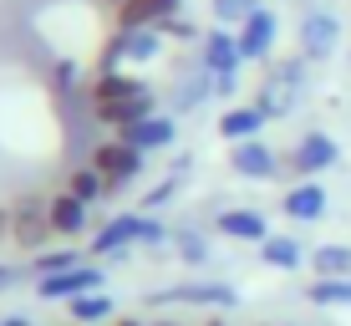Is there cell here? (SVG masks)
I'll return each instance as SVG.
<instances>
[{"instance_id":"6da1fadb","label":"cell","mask_w":351,"mask_h":326,"mask_svg":"<svg viewBox=\"0 0 351 326\" xmlns=\"http://www.w3.org/2000/svg\"><path fill=\"white\" fill-rule=\"evenodd\" d=\"M87 97H92V117L97 123H107V128H128V123H138V117H153L158 113V102H153V87L143 77H132V71H117V67H102L92 77V87H87Z\"/></svg>"},{"instance_id":"7a4b0ae2","label":"cell","mask_w":351,"mask_h":326,"mask_svg":"<svg viewBox=\"0 0 351 326\" xmlns=\"http://www.w3.org/2000/svg\"><path fill=\"white\" fill-rule=\"evenodd\" d=\"M168 240H173V229H168L163 220H153L148 209H128V214H112L102 229L92 235V255H128L132 245H153V250H163Z\"/></svg>"},{"instance_id":"3957f363","label":"cell","mask_w":351,"mask_h":326,"mask_svg":"<svg viewBox=\"0 0 351 326\" xmlns=\"http://www.w3.org/2000/svg\"><path fill=\"white\" fill-rule=\"evenodd\" d=\"M311 62L306 56H285V62H270L260 71V92H255V107L265 117H290L295 113V102L306 97V82H311Z\"/></svg>"},{"instance_id":"277c9868","label":"cell","mask_w":351,"mask_h":326,"mask_svg":"<svg viewBox=\"0 0 351 326\" xmlns=\"http://www.w3.org/2000/svg\"><path fill=\"white\" fill-rule=\"evenodd\" d=\"M199 67L214 77V97H234L239 92V71H245V56H239V41L229 26L204 31L199 41Z\"/></svg>"},{"instance_id":"5b68a950","label":"cell","mask_w":351,"mask_h":326,"mask_svg":"<svg viewBox=\"0 0 351 326\" xmlns=\"http://www.w3.org/2000/svg\"><path fill=\"white\" fill-rule=\"evenodd\" d=\"M51 235H56V229H51V209H46L41 194H21L16 204H10V235H5V240H10L16 250L41 255Z\"/></svg>"},{"instance_id":"8992f818","label":"cell","mask_w":351,"mask_h":326,"mask_svg":"<svg viewBox=\"0 0 351 326\" xmlns=\"http://www.w3.org/2000/svg\"><path fill=\"white\" fill-rule=\"evenodd\" d=\"M143 163H148V153L128 148V143H117V138H107V143H97V148H92V168L102 174L107 199H112V194H123L132 178L143 174Z\"/></svg>"},{"instance_id":"52a82bcc","label":"cell","mask_w":351,"mask_h":326,"mask_svg":"<svg viewBox=\"0 0 351 326\" xmlns=\"http://www.w3.org/2000/svg\"><path fill=\"white\" fill-rule=\"evenodd\" d=\"M336 159H341V143H336L331 132H306V138L280 159V174L300 184V178H316L326 168H336Z\"/></svg>"},{"instance_id":"ba28073f","label":"cell","mask_w":351,"mask_h":326,"mask_svg":"<svg viewBox=\"0 0 351 326\" xmlns=\"http://www.w3.org/2000/svg\"><path fill=\"white\" fill-rule=\"evenodd\" d=\"M153 306H209V311H229L239 301L234 286L224 281H184V286H163V291L148 296Z\"/></svg>"},{"instance_id":"9c48e42d","label":"cell","mask_w":351,"mask_h":326,"mask_svg":"<svg viewBox=\"0 0 351 326\" xmlns=\"http://www.w3.org/2000/svg\"><path fill=\"white\" fill-rule=\"evenodd\" d=\"M234 41H239V56H245V67L270 62V56H275V41H280V16H275L270 5H260L255 16L245 21V26H234Z\"/></svg>"},{"instance_id":"30bf717a","label":"cell","mask_w":351,"mask_h":326,"mask_svg":"<svg viewBox=\"0 0 351 326\" xmlns=\"http://www.w3.org/2000/svg\"><path fill=\"white\" fill-rule=\"evenodd\" d=\"M102 265H92V260H82V265H71V270L62 275H41L36 281V291H41V301H77V296H87V291H102Z\"/></svg>"},{"instance_id":"8fae6325","label":"cell","mask_w":351,"mask_h":326,"mask_svg":"<svg viewBox=\"0 0 351 326\" xmlns=\"http://www.w3.org/2000/svg\"><path fill=\"white\" fill-rule=\"evenodd\" d=\"M112 138L128 143V148H138V153H163V148H173V143H178V123L168 113H153V117H138V123L117 128Z\"/></svg>"},{"instance_id":"7c38bea8","label":"cell","mask_w":351,"mask_h":326,"mask_svg":"<svg viewBox=\"0 0 351 326\" xmlns=\"http://www.w3.org/2000/svg\"><path fill=\"white\" fill-rule=\"evenodd\" d=\"M336 46H341V21L331 10H306L300 16V56L306 62H326Z\"/></svg>"},{"instance_id":"4fadbf2b","label":"cell","mask_w":351,"mask_h":326,"mask_svg":"<svg viewBox=\"0 0 351 326\" xmlns=\"http://www.w3.org/2000/svg\"><path fill=\"white\" fill-rule=\"evenodd\" d=\"M163 51V31L158 26H143V31H112L107 41V67H138V62H153Z\"/></svg>"},{"instance_id":"5bb4252c","label":"cell","mask_w":351,"mask_h":326,"mask_svg":"<svg viewBox=\"0 0 351 326\" xmlns=\"http://www.w3.org/2000/svg\"><path fill=\"white\" fill-rule=\"evenodd\" d=\"M229 168L239 178H280V153L270 148L265 138H245V143H229Z\"/></svg>"},{"instance_id":"9a60e30c","label":"cell","mask_w":351,"mask_h":326,"mask_svg":"<svg viewBox=\"0 0 351 326\" xmlns=\"http://www.w3.org/2000/svg\"><path fill=\"white\" fill-rule=\"evenodd\" d=\"M184 0H128V5L112 10V31H143V26H163V21L178 16Z\"/></svg>"},{"instance_id":"2e32d148","label":"cell","mask_w":351,"mask_h":326,"mask_svg":"<svg viewBox=\"0 0 351 326\" xmlns=\"http://www.w3.org/2000/svg\"><path fill=\"white\" fill-rule=\"evenodd\" d=\"M280 214L295 224H316L326 214V189L316 184V178H300V184H290L280 194Z\"/></svg>"},{"instance_id":"e0dca14e","label":"cell","mask_w":351,"mask_h":326,"mask_svg":"<svg viewBox=\"0 0 351 326\" xmlns=\"http://www.w3.org/2000/svg\"><path fill=\"white\" fill-rule=\"evenodd\" d=\"M214 229L224 240H245V245H265L270 240V220L260 209H224V214H214Z\"/></svg>"},{"instance_id":"ac0fdd59","label":"cell","mask_w":351,"mask_h":326,"mask_svg":"<svg viewBox=\"0 0 351 326\" xmlns=\"http://www.w3.org/2000/svg\"><path fill=\"white\" fill-rule=\"evenodd\" d=\"M209 97H214V77L204 67H189V71H178L173 92H168V113H193V107H204Z\"/></svg>"},{"instance_id":"d6986e66","label":"cell","mask_w":351,"mask_h":326,"mask_svg":"<svg viewBox=\"0 0 351 326\" xmlns=\"http://www.w3.org/2000/svg\"><path fill=\"white\" fill-rule=\"evenodd\" d=\"M265 123H270V117H265L255 102H234L229 113H219V138H224V143L260 138V128H265Z\"/></svg>"},{"instance_id":"ffe728a7","label":"cell","mask_w":351,"mask_h":326,"mask_svg":"<svg viewBox=\"0 0 351 326\" xmlns=\"http://www.w3.org/2000/svg\"><path fill=\"white\" fill-rule=\"evenodd\" d=\"M46 209H51V229H56V235L77 240L82 229H87V209H92V204H82L77 194H66V189H62V194L46 199Z\"/></svg>"},{"instance_id":"44dd1931","label":"cell","mask_w":351,"mask_h":326,"mask_svg":"<svg viewBox=\"0 0 351 326\" xmlns=\"http://www.w3.org/2000/svg\"><path fill=\"white\" fill-rule=\"evenodd\" d=\"M260 260L275 265V270H295V265H306V245H300L295 235H270L260 245Z\"/></svg>"},{"instance_id":"7402d4cb","label":"cell","mask_w":351,"mask_h":326,"mask_svg":"<svg viewBox=\"0 0 351 326\" xmlns=\"http://www.w3.org/2000/svg\"><path fill=\"white\" fill-rule=\"evenodd\" d=\"M311 306H351V275H316L306 286Z\"/></svg>"},{"instance_id":"603a6c76","label":"cell","mask_w":351,"mask_h":326,"mask_svg":"<svg viewBox=\"0 0 351 326\" xmlns=\"http://www.w3.org/2000/svg\"><path fill=\"white\" fill-rule=\"evenodd\" d=\"M66 311H71V321H82V326H102L107 316H112V296L107 291H87V296L66 301Z\"/></svg>"},{"instance_id":"cb8c5ba5","label":"cell","mask_w":351,"mask_h":326,"mask_svg":"<svg viewBox=\"0 0 351 326\" xmlns=\"http://www.w3.org/2000/svg\"><path fill=\"white\" fill-rule=\"evenodd\" d=\"M311 270L316 275H351V245H316L311 250Z\"/></svg>"},{"instance_id":"d4e9b609","label":"cell","mask_w":351,"mask_h":326,"mask_svg":"<svg viewBox=\"0 0 351 326\" xmlns=\"http://www.w3.org/2000/svg\"><path fill=\"white\" fill-rule=\"evenodd\" d=\"M168 245H173V255L184 260V265H204V260H209V240H204L193 224L173 229V240H168Z\"/></svg>"},{"instance_id":"484cf974","label":"cell","mask_w":351,"mask_h":326,"mask_svg":"<svg viewBox=\"0 0 351 326\" xmlns=\"http://www.w3.org/2000/svg\"><path fill=\"white\" fill-rule=\"evenodd\" d=\"M66 194H77L82 204H97V199H107V189H102V174L87 163V168H71V178H66Z\"/></svg>"},{"instance_id":"4316f807","label":"cell","mask_w":351,"mask_h":326,"mask_svg":"<svg viewBox=\"0 0 351 326\" xmlns=\"http://www.w3.org/2000/svg\"><path fill=\"white\" fill-rule=\"evenodd\" d=\"M265 5V0H209V10H214V26H245L250 16Z\"/></svg>"},{"instance_id":"83f0119b","label":"cell","mask_w":351,"mask_h":326,"mask_svg":"<svg viewBox=\"0 0 351 326\" xmlns=\"http://www.w3.org/2000/svg\"><path fill=\"white\" fill-rule=\"evenodd\" d=\"M71 265H82V250H41V255H36V281H41V275H62V270H71Z\"/></svg>"},{"instance_id":"f1b7e54d","label":"cell","mask_w":351,"mask_h":326,"mask_svg":"<svg viewBox=\"0 0 351 326\" xmlns=\"http://www.w3.org/2000/svg\"><path fill=\"white\" fill-rule=\"evenodd\" d=\"M178 184H184V174H168V178H158V184L143 194V209H163V204H173V194H178Z\"/></svg>"},{"instance_id":"f546056e","label":"cell","mask_w":351,"mask_h":326,"mask_svg":"<svg viewBox=\"0 0 351 326\" xmlns=\"http://www.w3.org/2000/svg\"><path fill=\"white\" fill-rule=\"evenodd\" d=\"M163 41H204L199 36V26H193V21H184V16H173V21H163Z\"/></svg>"},{"instance_id":"4dcf8cb0","label":"cell","mask_w":351,"mask_h":326,"mask_svg":"<svg viewBox=\"0 0 351 326\" xmlns=\"http://www.w3.org/2000/svg\"><path fill=\"white\" fill-rule=\"evenodd\" d=\"M5 286H16V270H10V265H0V291H5Z\"/></svg>"},{"instance_id":"1f68e13d","label":"cell","mask_w":351,"mask_h":326,"mask_svg":"<svg viewBox=\"0 0 351 326\" xmlns=\"http://www.w3.org/2000/svg\"><path fill=\"white\" fill-rule=\"evenodd\" d=\"M0 235H10V209H0Z\"/></svg>"},{"instance_id":"d6a6232c","label":"cell","mask_w":351,"mask_h":326,"mask_svg":"<svg viewBox=\"0 0 351 326\" xmlns=\"http://www.w3.org/2000/svg\"><path fill=\"white\" fill-rule=\"evenodd\" d=\"M0 326H31L26 316H5V321H0Z\"/></svg>"},{"instance_id":"836d02e7","label":"cell","mask_w":351,"mask_h":326,"mask_svg":"<svg viewBox=\"0 0 351 326\" xmlns=\"http://www.w3.org/2000/svg\"><path fill=\"white\" fill-rule=\"evenodd\" d=\"M112 326H143V321H138V316H117Z\"/></svg>"},{"instance_id":"e575fe53","label":"cell","mask_w":351,"mask_h":326,"mask_svg":"<svg viewBox=\"0 0 351 326\" xmlns=\"http://www.w3.org/2000/svg\"><path fill=\"white\" fill-rule=\"evenodd\" d=\"M204 326H229V321H224V316H209V321H204Z\"/></svg>"},{"instance_id":"d590c367","label":"cell","mask_w":351,"mask_h":326,"mask_svg":"<svg viewBox=\"0 0 351 326\" xmlns=\"http://www.w3.org/2000/svg\"><path fill=\"white\" fill-rule=\"evenodd\" d=\"M102 5H107V10H117V5H128V0H102Z\"/></svg>"},{"instance_id":"8d00e7d4","label":"cell","mask_w":351,"mask_h":326,"mask_svg":"<svg viewBox=\"0 0 351 326\" xmlns=\"http://www.w3.org/2000/svg\"><path fill=\"white\" fill-rule=\"evenodd\" d=\"M153 326H184V321H173V316H168V321H153Z\"/></svg>"},{"instance_id":"74e56055","label":"cell","mask_w":351,"mask_h":326,"mask_svg":"<svg viewBox=\"0 0 351 326\" xmlns=\"http://www.w3.org/2000/svg\"><path fill=\"white\" fill-rule=\"evenodd\" d=\"M71 326H82V321H71Z\"/></svg>"}]
</instances>
